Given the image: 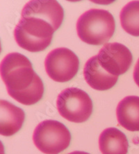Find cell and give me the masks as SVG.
Returning a JSON list of instances; mask_svg holds the SVG:
<instances>
[{
	"instance_id": "1",
	"label": "cell",
	"mask_w": 139,
	"mask_h": 154,
	"mask_svg": "<svg viewBox=\"0 0 139 154\" xmlns=\"http://www.w3.org/2000/svg\"><path fill=\"white\" fill-rule=\"evenodd\" d=\"M1 76L8 93L24 105H33L43 98L44 85L26 56L13 52L1 63Z\"/></svg>"
},
{
	"instance_id": "2",
	"label": "cell",
	"mask_w": 139,
	"mask_h": 154,
	"mask_svg": "<svg viewBox=\"0 0 139 154\" xmlns=\"http://www.w3.org/2000/svg\"><path fill=\"white\" fill-rule=\"evenodd\" d=\"M76 26L77 35L82 41L88 45H100L112 37L115 22L108 11L92 8L79 17Z\"/></svg>"
},
{
	"instance_id": "3",
	"label": "cell",
	"mask_w": 139,
	"mask_h": 154,
	"mask_svg": "<svg viewBox=\"0 0 139 154\" xmlns=\"http://www.w3.org/2000/svg\"><path fill=\"white\" fill-rule=\"evenodd\" d=\"M54 29L45 20L37 17H21L14 30L17 44L31 52L45 50L51 44Z\"/></svg>"
},
{
	"instance_id": "4",
	"label": "cell",
	"mask_w": 139,
	"mask_h": 154,
	"mask_svg": "<svg viewBox=\"0 0 139 154\" xmlns=\"http://www.w3.org/2000/svg\"><path fill=\"white\" fill-rule=\"evenodd\" d=\"M33 141L38 150L45 154H58L69 146L71 134L64 124L52 119L45 120L36 126Z\"/></svg>"
},
{
	"instance_id": "5",
	"label": "cell",
	"mask_w": 139,
	"mask_h": 154,
	"mask_svg": "<svg viewBox=\"0 0 139 154\" xmlns=\"http://www.w3.org/2000/svg\"><path fill=\"white\" fill-rule=\"evenodd\" d=\"M56 106L63 118L75 123L89 119L93 112V101L85 91L77 88H68L58 94Z\"/></svg>"
},
{
	"instance_id": "6",
	"label": "cell",
	"mask_w": 139,
	"mask_h": 154,
	"mask_svg": "<svg viewBox=\"0 0 139 154\" xmlns=\"http://www.w3.org/2000/svg\"><path fill=\"white\" fill-rule=\"evenodd\" d=\"M47 75L56 82H68L77 74L79 60L73 51L65 47L56 48L47 54L45 60Z\"/></svg>"
},
{
	"instance_id": "7",
	"label": "cell",
	"mask_w": 139,
	"mask_h": 154,
	"mask_svg": "<svg viewBox=\"0 0 139 154\" xmlns=\"http://www.w3.org/2000/svg\"><path fill=\"white\" fill-rule=\"evenodd\" d=\"M97 56L101 66L109 74L116 76L125 74L133 60L129 49L118 42L106 43Z\"/></svg>"
},
{
	"instance_id": "8",
	"label": "cell",
	"mask_w": 139,
	"mask_h": 154,
	"mask_svg": "<svg viewBox=\"0 0 139 154\" xmlns=\"http://www.w3.org/2000/svg\"><path fill=\"white\" fill-rule=\"evenodd\" d=\"M21 17L40 18L51 24L56 31L62 24L64 11L57 1L33 0L25 4Z\"/></svg>"
},
{
	"instance_id": "9",
	"label": "cell",
	"mask_w": 139,
	"mask_h": 154,
	"mask_svg": "<svg viewBox=\"0 0 139 154\" xmlns=\"http://www.w3.org/2000/svg\"><path fill=\"white\" fill-rule=\"evenodd\" d=\"M84 76L86 83L93 89L104 91L111 89L117 83L118 76L107 72L100 64L97 56L89 58L84 69Z\"/></svg>"
},
{
	"instance_id": "10",
	"label": "cell",
	"mask_w": 139,
	"mask_h": 154,
	"mask_svg": "<svg viewBox=\"0 0 139 154\" xmlns=\"http://www.w3.org/2000/svg\"><path fill=\"white\" fill-rule=\"evenodd\" d=\"M25 119L24 110L6 100L0 101V134L11 136L21 129Z\"/></svg>"
},
{
	"instance_id": "11",
	"label": "cell",
	"mask_w": 139,
	"mask_h": 154,
	"mask_svg": "<svg viewBox=\"0 0 139 154\" xmlns=\"http://www.w3.org/2000/svg\"><path fill=\"white\" fill-rule=\"evenodd\" d=\"M116 116L118 123L127 131H139V97L127 96L118 104Z\"/></svg>"
},
{
	"instance_id": "12",
	"label": "cell",
	"mask_w": 139,
	"mask_h": 154,
	"mask_svg": "<svg viewBox=\"0 0 139 154\" xmlns=\"http://www.w3.org/2000/svg\"><path fill=\"white\" fill-rule=\"evenodd\" d=\"M99 148L102 154H127L129 142L125 133L116 128H107L99 137Z\"/></svg>"
},
{
	"instance_id": "13",
	"label": "cell",
	"mask_w": 139,
	"mask_h": 154,
	"mask_svg": "<svg viewBox=\"0 0 139 154\" xmlns=\"http://www.w3.org/2000/svg\"><path fill=\"white\" fill-rule=\"evenodd\" d=\"M120 24L129 34L139 36V1H131L120 11Z\"/></svg>"
},
{
	"instance_id": "14",
	"label": "cell",
	"mask_w": 139,
	"mask_h": 154,
	"mask_svg": "<svg viewBox=\"0 0 139 154\" xmlns=\"http://www.w3.org/2000/svg\"><path fill=\"white\" fill-rule=\"evenodd\" d=\"M133 76H134V81H135L136 85L139 87V58L135 65V67H134Z\"/></svg>"
},
{
	"instance_id": "15",
	"label": "cell",
	"mask_w": 139,
	"mask_h": 154,
	"mask_svg": "<svg viewBox=\"0 0 139 154\" xmlns=\"http://www.w3.org/2000/svg\"><path fill=\"white\" fill-rule=\"evenodd\" d=\"M68 154H90L87 152H84V151H73V152H71Z\"/></svg>"
}]
</instances>
